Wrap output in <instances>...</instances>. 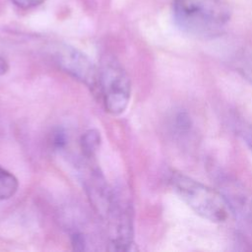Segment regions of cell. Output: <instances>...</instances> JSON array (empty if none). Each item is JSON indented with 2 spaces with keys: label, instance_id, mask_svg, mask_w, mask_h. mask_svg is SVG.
Returning <instances> with one entry per match:
<instances>
[{
  "label": "cell",
  "instance_id": "6da1fadb",
  "mask_svg": "<svg viewBox=\"0 0 252 252\" xmlns=\"http://www.w3.org/2000/svg\"><path fill=\"white\" fill-rule=\"evenodd\" d=\"M172 15L184 32L212 38L223 32L230 21L231 10L224 0H173Z\"/></svg>",
  "mask_w": 252,
  "mask_h": 252
},
{
  "label": "cell",
  "instance_id": "7a4b0ae2",
  "mask_svg": "<svg viewBox=\"0 0 252 252\" xmlns=\"http://www.w3.org/2000/svg\"><path fill=\"white\" fill-rule=\"evenodd\" d=\"M169 183L179 198L198 216L212 222L226 220L228 208L219 191L181 172H172Z\"/></svg>",
  "mask_w": 252,
  "mask_h": 252
},
{
  "label": "cell",
  "instance_id": "3957f363",
  "mask_svg": "<svg viewBox=\"0 0 252 252\" xmlns=\"http://www.w3.org/2000/svg\"><path fill=\"white\" fill-rule=\"evenodd\" d=\"M98 92L107 112L120 115L126 110L131 95V83L126 71L114 58L105 57L100 64Z\"/></svg>",
  "mask_w": 252,
  "mask_h": 252
},
{
  "label": "cell",
  "instance_id": "277c9868",
  "mask_svg": "<svg viewBox=\"0 0 252 252\" xmlns=\"http://www.w3.org/2000/svg\"><path fill=\"white\" fill-rule=\"evenodd\" d=\"M52 57L64 72L90 89L98 90V70L85 53L73 46L58 44L53 48Z\"/></svg>",
  "mask_w": 252,
  "mask_h": 252
},
{
  "label": "cell",
  "instance_id": "5b68a950",
  "mask_svg": "<svg viewBox=\"0 0 252 252\" xmlns=\"http://www.w3.org/2000/svg\"><path fill=\"white\" fill-rule=\"evenodd\" d=\"M112 251H128L133 244V216L129 204L113 195L106 215Z\"/></svg>",
  "mask_w": 252,
  "mask_h": 252
},
{
  "label": "cell",
  "instance_id": "8992f818",
  "mask_svg": "<svg viewBox=\"0 0 252 252\" xmlns=\"http://www.w3.org/2000/svg\"><path fill=\"white\" fill-rule=\"evenodd\" d=\"M217 184L228 210L252 232V193L229 175L219 173Z\"/></svg>",
  "mask_w": 252,
  "mask_h": 252
},
{
  "label": "cell",
  "instance_id": "52a82bcc",
  "mask_svg": "<svg viewBox=\"0 0 252 252\" xmlns=\"http://www.w3.org/2000/svg\"><path fill=\"white\" fill-rule=\"evenodd\" d=\"M86 188L94 207L100 215L106 216L113 194L108 190L102 175L97 170L91 172L87 179Z\"/></svg>",
  "mask_w": 252,
  "mask_h": 252
},
{
  "label": "cell",
  "instance_id": "ba28073f",
  "mask_svg": "<svg viewBox=\"0 0 252 252\" xmlns=\"http://www.w3.org/2000/svg\"><path fill=\"white\" fill-rule=\"evenodd\" d=\"M101 144L100 133L96 129L86 131L81 138V149L84 156L88 158L94 157Z\"/></svg>",
  "mask_w": 252,
  "mask_h": 252
},
{
  "label": "cell",
  "instance_id": "9c48e42d",
  "mask_svg": "<svg viewBox=\"0 0 252 252\" xmlns=\"http://www.w3.org/2000/svg\"><path fill=\"white\" fill-rule=\"evenodd\" d=\"M19 181L10 171L0 166V200L11 198L18 190Z\"/></svg>",
  "mask_w": 252,
  "mask_h": 252
},
{
  "label": "cell",
  "instance_id": "30bf717a",
  "mask_svg": "<svg viewBox=\"0 0 252 252\" xmlns=\"http://www.w3.org/2000/svg\"><path fill=\"white\" fill-rule=\"evenodd\" d=\"M233 128L252 153V125L239 117H235L233 119Z\"/></svg>",
  "mask_w": 252,
  "mask_h": 252
},
{
  "label": "cell",
  "instance_id": "8fae6325",
  "mask_svg": "<svg viewBox=\"0 0 252 252\" xmlns=\"http://www.w3.org/2000/svg\"><path fill=\"white\" fill-rule=\"evenodd\" d=\"M236 68L252 85V55H241L236 62Z\"/></svg>",
  "mask_w": 252,
  "mask_h": 252
},
{
  "label": "cell",
  "instance_id": "7c38bea8",
  "mask_svg": "<svg viewBox=\"0 0 252 252\" xmlns=\"http://www.w3.org/2000/svg\"><path fill=\"white\" fill-rule=\"evenodd\" d=\"M11 1L17 7L25 10L35 8L45 2V0H11Z\"/></svg>",
  "mask_w": 252,
  "mask_h": 252
},
{
  "label": "cell",
  "instance_id": "4fadbf2b",
  "mask_svg": "<svg viewBox=\"0 0 252 252\" xmlns=\"http://www.w3.org/2000/svg\"><path fill=\"white\" fill-rule=\"evenodd\" d=\"M66 143H67V137H66L65 132L60 130V129H58L54 133V135L52 137V144H53V146L55 148H57V149H62V148L65 147Z\"/></svg>",
  "mask_w": 252,
  "mask_h": 252
},
{
  "label": "cell",
  "instance_id": "5bb4252c",
  "mask_svg": "<svg viewBox=\"0 0 252 252\" xmlns=\"http://www.w3.org/2000/svg\"><path fill=\"white\" fill-rule=\"evenodd\" d=\"M72 244L75 250H85L86 246V239L85 237L80 233H75L72 236Z\"/></svg>",
  "mask_w": 252,
  "mask_h": 252
},
{
  "label": "cell",
  "instance_id": "9a60e30c",
  "mask_svg": "<svg viewBox=\"0 0 252 252\" xmlns=\"http://www.w3.org/2000/svg\"><path fill=\"white\" fill-rule=\"evenodd\" d=\"M9 70V64L7 60L0 54V76L6 74Z\"/></svg>",
  "mask_w": 252,
  "mask_h": 252
}]
</instances>
